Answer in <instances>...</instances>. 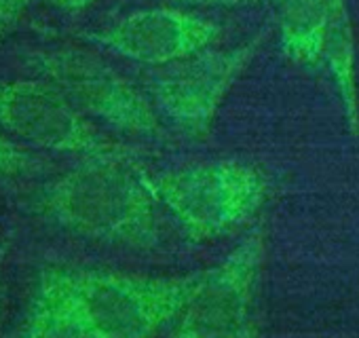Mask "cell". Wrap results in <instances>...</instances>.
Returning a JSON list of instances; mask_svg holds the SVG:
<instances>
[{
	"instance_id": "obj_12",
	"label": "cell",
	"mask_w": 359,
	"mask_h": 338,
	"mask_svg": "<svg viewBox=\"0 0 359 338\" xmlns=\"http://www.w3.org/2000/svg\"><path fill=\"white\" fill-rule=\"evenodd\" d=\"M36 0H0V28H7L18 22V18Z\"/></svg>"
},
{
	"instance_id": "obj_11",
	"label": "cell",
	"mask_w": 359,
	"mask_h": 338,
	"mask_svg": "<svg viewBox=\"0 0 359 338\" xmlns=\"http://www.w3.org/2000/svg\"><path fill=\"white\" fill-rule=\"evenodd\" d=\"M36 158L18 144L9 133L0 129V176H20L36 169Z\"/></svg>"
},
{
	"instance_id": "obj_3",
	"label": "cell",
	"mask_w": 359,
	"mask_h": 338,
	"mask_svg": "<svg viewBox=\"0 0 359 338\" xmlns=\"http://www.w3.org/2000/svg\"><path fill=\"white\" fill-rule=\"evenodd\" d=\"M0 129L24 144L83 156H131L57 87L36 79L0 81Z\"/></svg>"
},
{
	"instance_id": "obj_2",
	"label": "cell",
	"mask_w": 359,
	"mask_h": 338,
	"mask_svg": "<svg viewBox=\"0 0 359 338\" xmlns=\"http://www.w3.org/2000/svg\"><path fill=\"white\" fill-rule=\"evenodd\" d=\"M152 191L137 176L131 156H93L55 189L60 216L100 235H142L150 224Z\"/></svg>"
},
{
	"instance_id": "obj_10",
	"label": "cell",
	"mask_w": 359,
	"mask_h": 338,
	"mask_svg": "<svg viewBox=\"0 0 359 338\" xmlns=\"http://www.w3.org/2000/svg\"><path fill=\"white\" fill-rule=\"evenodd\" d=\"M321 64L327 66L330 76L338 89L348 131L359 137V91L355 76V39L348 18L346 0H332V13L323 43Z\"/></svg>"
},
{
	"instance_id": "obj_14",
	"label": "cell",
	"mask_w": 359,
	"mask_h": 338,
	"mask_svg": "<svg viewBox=\"0 0 359 338\" xmlns=\"http://www.w3.org/2000/svg\"><path fill=\"white\" fill-rule=\"evenodd\" d=\"M182 5H197V7H237L243 5L248 0H175Z\"/></svg>"
},
{
	"instance_id": "obj_1",
	"label": "cell",
	"mask_w": 359,
	"mask_h": 338,
	"mask_svg": "<svg viewBox=\"0 0 359 338\" xmlns=\"http://www.w3.org/2000/svg\"><path fill=\"white\" fill-rule=\"evenodd\" d=\"M148 187L191 233L212 235L237 224L264 195V176L256 165L235 158L182 165Z\"/></svg>"
},
{
	"instance_id": "obj_5",
	"label": "cell",
	"mask_w": 359,
	"mask_h": 338,
	"mask_svg": "<svg viewBox=\"0 0 359 338\" xmlns=\"http://www.w3.org/2000/svg\"><path fill=\"white\" fill-rule=\"evenodd\" d=\"M36 68L43 81L57 87L91 121L127 135H163L161 116L150 97L102 60L79 51H55L43 55Z\"/></svg>"
},
{
	"instance_id": "obj_13",
	"label": "cell",
	"mask_w": 359,
	"mask_h": 338,
	"mask_svg": "<svg viewBox=\"0 0 359 338\" xmlns=\"http://www.w3.org/2000/svg\"><path fill=\"white\" fill-rule=\"evenodd\" d=\"M49 3L64 13H81L85 9H89L95 0H49Z\"/></svg>"
},
{
	"instance_id": "obj_8",
	"label": "cell",
	"mask_w": 359,
	"mask_h": 338,
	"mask_svg": "<svg viewBox=\"0 0 359 338\" xmlns=\"http://www.w3.org/2000/svg\"><path fill=\"white\" fill-rule=\"evenodd\" d=\"M254 262L256 248L245 245L205 290L201 288V300L189 313L180 338H231L237 332Z\"/></svg>"
},
{
	"instance_id": "obj_9",
	"label": "cell",
	"mask_w": 359,
	"mask_h": 338,
	"mask_svg": "<svg viewBox=\"0 0 359 338\" xmlns=\"http://www.w3.org/2000/svg\"><path fill=\"white\" fill-rule=\"evenodd\" d=\"M330 13L332 0H279V45L290 62L306 68L321 64Z\"/></svg>"
},
{
	"instance_id": "obj_7",
	"label": "cell",
	"mask_w": 359,
	"mask_h": 338,
	"mask_svg": "<svg viewBox=\"0 0 359 338\" xmlns=\"http://www.w3.org/2000/svg\"><path fill=\"white\" fill-rule=\"evenodd\" d=\"M218 36L220 26L203 15L158 7L133 11L106 30L91 34L89 41L129 62L165 68L212 49Z\"/></svg>"
},
{
	"instance_id": "obj_4",
	"label": "cell",
	"mask_w": 359,
	"mask_h": 338,
	"mask_svg": "<svg viewBox=\"0 0 359 338\" xmlns=\"http://www.w3.org/2000/svg\"><path fill=\"white\" fill-rule=\"evenodd\" d=\"M53 285L108 338H146L201 290L191 281H137L112 275L57 277Z\"/></svg>"
},
{
	"instance_id": "obj_6",
	"label": "cell",
	"mask_w": 359,
	"mask_h": 338,
	"mask_svg": "<svg viewBox=\"0 0 359 338\" xmlns=\"http://www.w3.org/2000/svg\"><path fill=\"white\" fill-rule=\"evenodd\" d=\"M258 45L260 36L231 51L205 49L161 68L148 81V95L158 116L187 135H205L222 100L254 58Z\"/></svg>"
}]
</instances>
